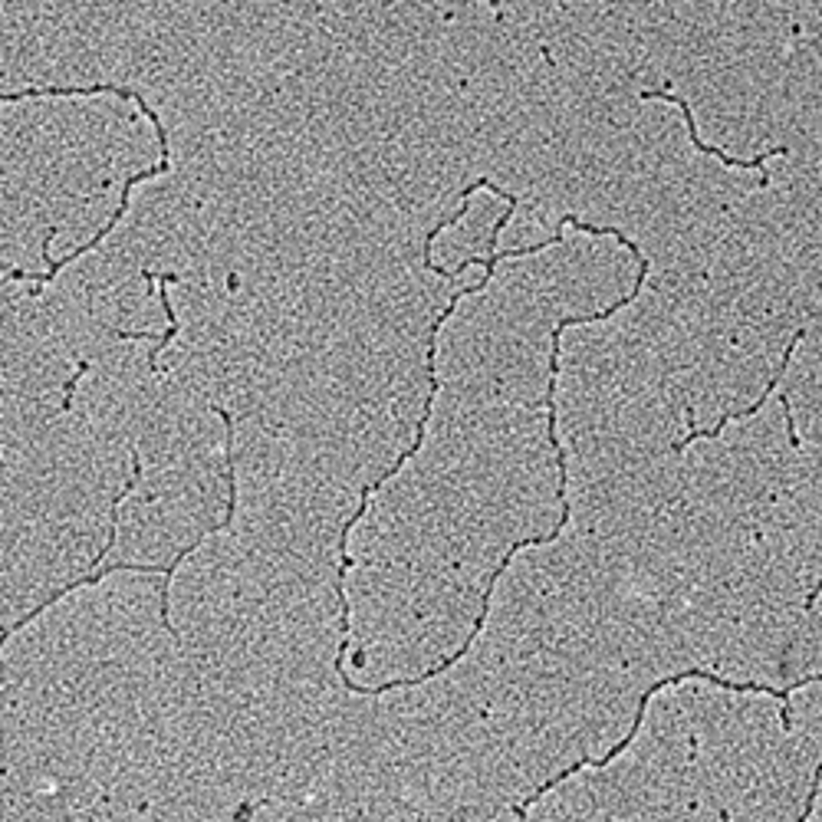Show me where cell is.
<instances>
[{"instance_id":"obj_1","label":"cell","mask_w":822,"mask_h":822,"mask_svg":"<svg viewBox=\"0 0 822 822\" xmlns=\"http://www.w3.org/2000/svg\"><path fill=\"white\" fill-rule=\"evenodd\" d=\"M132 102L138 105V109H142V112L148 115V122L155 125V132H158V148H162V162L155 165V168H148V172H138V174H129V178H125V184H122V201H119V208H115V214H112V218H109V224H105V227L99 230V234H96V237H93V240H86V244H79V247L73 250V254H66V257H63V260H53V257H49V240H53V234H56V230H47V240H43V260H47V267H49L47 273H27V270H7V273H4V280H33V283H47V280H53V277H56V273H59V270L66 267L69 260H76V257H83L86 250L99 247V244H102V237H105V234H109V230H112L115 224H119V220L125 218V210H129V198H132V188H135V184H142V181H152V178H158V174H165V172H168V168H172V162H168V138H165V125H162V119H158V112H155L152 105L145 102V99L138 96V93H132Z\"/></svg>"},{"instance_id":"obj_2","label":"cell","mask_w":822,"mask_h":822,"mask_svg":"<svg viewBox=\"0 0 822 822\" xmlns=\"http://www.w3.org/2000/svg\"><path fill=\"white\" fill-rule=\"evenodd\" d=\"M638 99H645V102H648V99L674 102V105L681 109V112H684V122H688V135H691V145H694L698 152H704V155H714V158H717L720 165H727V168H760V172H763L766 162H770L773 155H790V145H776V148H770V152H760L756 158H746V162H744V158H734V155H727L724 148H717V145H708L704 138H701V135H698V122H694V112H691V105L684 102V99H681L678 93H671V89H645V93H641ZM763 178H770V174L763 172Z\"/></svg>"},{"instance_id":"obj_3","label":"cell","mask_w":822,"mask_h":822,"mask_svg":"<svg viewBox=\"0 0 822 822\" xmlns=\"http://www.w3.org/2000/svg\"><path fill=\"white\" fill-rule=\"evenodd\" d=\"M803 335H806L803 329H796V335H793V339H790V345H786V349H783V359H780V369H776V375H773V379H770V382H766L763 395H760V398H756V402L750 405V408H737V411H727V415H724V418L717 421V424H714V428H694V411L688 408V428H691V431H688V438L674 441L671 448H674V451H684V448H691V444H694V441H701V438H717L720 431H724L727 424H730V421H744V418H754L756 411H760V408H763L766 402H770V395H773L776 388H780V382H783V375H786V365H790V359H793L796 345L803 342Z\"/></svg>"},{"instance_id":"obj_4","label":"cell","mask_w":822,"mask_h":822,"mask_svg":"<svg viewBox=\"0 0 822 822\" xmlns=\"http://www.w3.org/2000/svg\"><path fill=\"white\" fill-rule=\"evenodd\" d=\"M89 369H93V362H89V359H79V365H76V375H73V379H69V382H66V388H63V402H59V408H63V411H69V408H73V392H76L79 379H83V375H86Z\"/></svg>"}]
</instances>
